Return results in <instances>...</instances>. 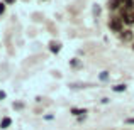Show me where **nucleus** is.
<instances>
[{
	"mask_svg": "<svg viewBox=\"0 0 134 130\" xmlns=\"http://www.w3.org/2000/svg\"><path fill=\"white\" fill-rule=\"evenodd\" d=\"M109 27H110L112 30H115V32H121L122 30V19H112L110 22H109Z\"/></svg>",
	"mask_w": 134,
	"mask_h": 130,
	"instance_id": "obj_1",
	"label": "nucleus"
},
{
	"mask_svg": "<svg viewBox=\"0 0 134 130\" xmlns=\"http://www.w3.org/2000/svg\"><path fill=\"white\" fill-rule=\"evenodd\" d=\"M121 5H124V0H110V2H109V9L110 10L119 9Z\"/></svg>",
	"mask_w": 134,
	"mask_h": 130,
	"instance_id": "obj_2",
	"label": "nucleus"
},
{
	"mask_svg": "<svg viewBox=\"0 0 134 130\" xmlns=\"http://www.w3.org/2000/svg\"><path fill=\"white\" fill-rule=\"evenodd\" d=\"M10 123H12V118H10V117L2 118V120H0V128H9Z\"/></svg>",
	"mask_w": 134,
	"mask_h": 130,
	"instance_id": "obj_3",
	"label": "nucleus"
},
{
	"mask_svg": "<svg viewBox=\"0 0 134 130\" xmlns=\"http://www.w3.org/2000/svg\"><path fill=\"white\" fill-rule=\"evenodd\" d=\"M85 113H87L85 110H80V108H71V115H75V117H78V118L85 117Z\"/></svg>",
	"mask_w": 134,
	"mask_h": 130,
	"instance_id": "obj_4",
	"label": "nucleus"
},
{
	"mask_svg": "<svg viewBox=\"0 0 134 130\" xmlns=\"http://www.w3.org/2000/svg\"><path fill=\"white\" fill-rule=\"evenodd\" d=\"M121 37H122L124 41H131V39H132V32H131V30H124V32L121 34Z\"/></svg>",
	"mask_w": 134,
	"mask_h": 130,
	"instance_id": "obj_5",
	"label": "nucleus"
},
{
	"mask_svg": "<svg viewBox=\"0 0 134 130\" xmlns=\"http://www.w3.org/2000/svg\"><path fill=\"white\" fill-rule=\"evenodd\" d=\"M49 49H51V52H59L61 46H59L58 42H51V44H49Z\"/></svg>",
	"mask_w": 134,
	"mask_h": 130,
	"instance_id": "obj_6",
	"label": "nucleus"
},
{
	"mask_svg": "<svg viewBox=\"0 0 134 130\" xmlns=\"http://www.w3.org/2000/svg\"><path fill=\"white\" fill-rule=\"evenodd\" d=\"M126 85H115V86H112V90L115 91V93H122V91H126Z\"/></svg>",
	"mask_w": 134,
	"mask_h": 130,
	"instance_id": "obj_7",
	"label": "nucleus"
},
{
	"mask_svg": "<svg viewBox=\"0 0 134 130\" xmlns=\"http://www.w3.org/2000/svg\"><path fill=\"white\" fill-rule=\"evenodd\" d=\"M98 78H100L102 81H105V79L109 78V73H107V71H102V73H100V76H98Z\"/></svg>",
	"mask_w": 134,
	"mask_h": 130,
	"instance_id": "obj_8",
	"label": "nucleus"
},
{
	"mask_svg": "<svg viewBox=\"0 0 134 130\" xmlns=\"http://www.w3.org/2000/svg\"><path fill=\"white\" fill-rule=\"evenodd\" d=\"M3 12H5V3H3V2H0V15H2Z\"/></svg>",
	"mask_w": 134,
	"mask_h": 130,
	"instance_id": "obj_9",
	"label": "nucleus"
},
{
	"mask_svg": "<svg viewBox=\"0 0 134 130\" xmlns=\"http://www.w3.org/2000/svg\"><path fill=\"white\" fill-rule=\"evenodd\" d=\"M126 5H127V7H134V0H126Z\"/></svg>",
	"mask_w": 134,
	"mask_h": 130,
	"instance_id": "obj_10",
	"label": "nucleus"
},
{
	"mask_svg": "<svg viewBox=\"0 0 134 130\" xmlns=\"http://www.w3.org/2000/svg\"><path fill=\"white\" fill-rule=\"evenodd\" d=\"M5 96H7V93H5V91H0V101H2V100H5Z\"/></svg>",
	"mask_w": 134,
	"mask_h": 130,
	"instance_id": "obj_11",
	"label": "nucleus"
},
{
	"mask_svg": "<svg viewBox=\"0 0 134 130\" xmlns=\"http://www.w3.org/2000/svg\"><path fill=\"white\" fill-rule=\"evenodd\" d=\"M24 105L22 103H14V108H17V110H20V108H22Z\"/></svg>",
	"mask_w": 134,
	"mask_h": 130,
	"instance_id": "obj_12",
	"label": "nucleus"
},
{
	"mask_svg": "<svg viewBox=\"0 0 134 130\" xmlns=\"http://www.w3.org/2000/svg\"><path fill=\"white\" fill-rule=\"evenodd\" d=\"M15 2V0H3V3H5V5H9V3H14Z\"/></svg>",
	"mask_w": 134,
	"mask_h": 130,
	"instance_id": "obj_13",
	"label": "nucleus"
},
{
	"mask_svg": "<svg viewBox=\"0 0 134 130\" xmlns=\"http://www.w3.org/2000/svg\"><path fill=\"white\" fill-rule=\"evenodd\" d=\"M126 122H127V123H131V125H134V118H127Z\"/></svg>",
	"mask_w": 134,
	"mask_h": 130,
	"instance_id": "obj_14",
	"label": "nucleus"
},
{
	"mask_svg": "<svg viewBox=\"0 0 134 130\" xmlns=\"http://www.w3.org/2000/svg\"><path fill=\"white\" fill-rule=\"evenodd\" d=\"M132 49H134V46H132Z\"/></svg>",
	"mask_w": 134,
	"mask_h": 130,
	"instance_id": "obj_15",
	"label": "nucleus"
}]
</instances>
